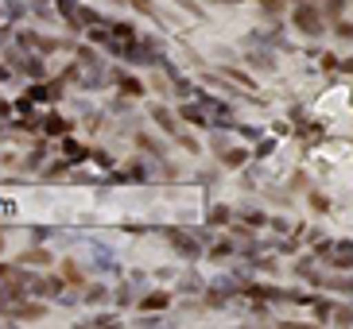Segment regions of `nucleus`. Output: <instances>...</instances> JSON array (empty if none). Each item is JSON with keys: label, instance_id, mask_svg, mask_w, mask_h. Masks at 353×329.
I'll return each mask as SVG.
<instances>
[{"label": "nucleus", "instance_id": "1", "mask_svg": "<svg viewBox=\"0 0 353 329\" xmlns=\"http://www.w3.org/2000/svg\"><path fill=\"white\" fill-rule=\"evenodd\" d=\"M299 23H303V31L319 35V20H314V12H311V8H303V12H299Z\"/></svg>", "mask_w": 353, "mask_h": 329}, {"label": "nucleus", "instance_id": "2", "mask_svg": "<svg viewBox=\"0 0 353 329\" xmlns=\"http://www.w3.org/2000/svg\"><path fill=\"white\" fill-rule=\"evenodd\" d=\"M171 240H175V248L183 252V256H194V252H198V244H190L187 237H171Z\"/></svg>", "mask_w": 353, "mask_h": 329}, {"label": "nucleus", "instance_id": "3", "mask_svg": "<svg viewBox=\"0 0 353 329\" xmlns=\"http://www.w3.org/2000/svg\"><path fill=\"white\" fill-rule=\"evenodd\" d=\"M144 306H148V310H159V306H167V295H152V299H144Z\"/></svg>", "mask_w": 353, "mask_h": 329}]
</instances>
